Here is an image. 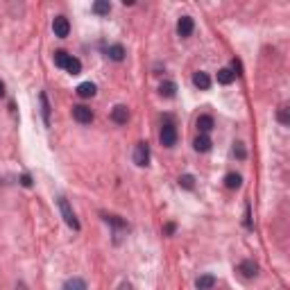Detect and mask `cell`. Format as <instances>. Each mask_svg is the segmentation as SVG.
I'll return each mask as SVG.
<instances>
[{"mask_svg":"<svg viewBox=\"0 0 290 290\" xmlns=\"http://www.w3.org/2000/svg\"><path fill=\"white\" fill-rule=\"evenodd\" d=\"M107 54H109V59H111V61H123L127 53H125V48L120 46V43H113V46H109Z\"/></svg>","mask_w":290,"mask_h":290,"instance_id":"cell-13","label":"cell"},{"mask_svg":"<svg viewBox=\"0 0 290 290\" xmlns=\"http://www.w3.org/2000/svg\"><path fill=\"white\" fill-rule=\"evenodd\" d=\"M240 184H243V177L238 175V172H229L225 177V186L229 190H236V188H240Z\"/></svg>","mask_w":290,"mask_h":290,"instance_id":"cell-16","label":"cell"},{"mask_svg":"<svg viewBox=\"0 0 290 290\" xmlns=\"http://www.w3.org/2000/svg\"><path fill=\"white\" fill-rule=\"evenodd\" d=\"M234 79H236V75H234L229 68H220L218 71V82L220 84H231Z\"/></svg>","mask_w":290,"mask_h":290,"instance_id":"cell-20","label":"cell"},{"mask_svg":"<svg viewBox=\"0 0 290 290\" xmlns=\"http://www.w3.org/2000/svg\"><path fill=\"white\" fill-rule=\"evenodd\" d=\"M53 32H54V36L66 39V36H68V32H71V23H68V18H66V16H54Z\"/></svg>","mask_w":290,"mask_h":290,"instance_id":"cell-4","label":"cell"},{"mask_svg":"<svg viewBox=\"0 0 290 290\" xmlns=\"http://www.w3.org/2000/svg\"><path fill=\"white\" fill-rule=\"evenodd\" d=\"M197 130H200V134H209V132L213 130V118H211L209 113L200 116V118H197Z\"/></svg>","mask_w":290,"mask_h":290,"instance_id":"cell-11","label":"cell"},{"mask_svg":"<svg viewBox=\"0 0 290 290\" xmlns=\"http://www.w3.org/2000/svg\"><path fill=\"white\" fill-rule=\"evenodd\" d=\"M193 30H195V21L190 16H182L177 23V34L182 36V39H186V36L193 34Z\"/></svg>","mask_w":290,"mask_h":290,"instance_id":"cell-6","label":"cell"},{"mask_svg":"<svg viewBox=\"0 0 290 290\" xmlns=\"http://www.w3.org/2000/svg\"><path fill=\"white\" fill-rule=\"evenodd\" d=\"M159 138H161V145H163V148H172V145L177 143V130H175V125L172 123L163 125V127H161Z\"/></svg>","mask_w":290,"mask_h":290,"instance_id":"cell-2","label":"cell"},{"mask_svg":"<svg viewBox=\"0 0 290 290\" xmlns=\"http://www.w3.org/2000/svg\"><path fill=\"white\" fill-rule=\"evenodd\" d=\"M193 148H195V152H209L211 150V138L207 134H200L195 138V143H193Z\"/></svg>","mask_w":290,"mask_h":290,"instance_id":"cell-14","label":"cell"},{"mask_svg":"<svg viewBox=\"0 0 290 290\" xmlns=\"http://www.w3.org/2000/svg\"><path fill=\"white\" fill-rule=\"evenodd\" d=\"M111 12V2L109 0H98V2H93V14H98V16H105V14Z\"/></svg>","mask_w":290,"mask_h":290,"instance_id":"cell-18","label":"cell"},{"mask_svg":"<svg viewBox=\"0 0 290 290\" xmlns=\"http://www.w3.org/2000/svg\"><path fill=\"white\" fill-rule=\"evenodd\" d=\"M134 163L141 168H145L150 163V145L148 143H136V148H134Z\"/></svg>","mask_w":290,"mask_h":290,"instance_id":"cell-3","label":"cell"},{"mask_svg":"<svg viewBox=\"0 0 290 290\" xmlns=\"http://www.w3.org/2000/svg\"><path fill=\"white\" fill-rule=\"evenodd\" d=\"M39 98H41V113H43V120H46V125H50V105H48V95L41 93Z\"/></svg>","mask_w":290,"mask_h":290,"instance_id":"cell-21","label":"cell"},{"mask_svg":"<svg viewBox=\"0 0 290 290\" xmlns=\"http://www.w3.org/2000/svg\"><path fill=\"white\" fill-rule=\"evenodd\" d=\"M195 286H197V290H211L215 286V277L213 274H202V277H197Z\"/></svg>","mask_w":290,"mask_h":290,"instance_id":"cell-12","label":"cell"},{"mask_svg":"<svg viewBox=\"0 0 290 290\" xmlns=\"http://www.w3.org/2000/svg\"><path fill=\"white\" fill-rule=\"evenodd\" d=\"M95 91L98 89H95L93 82H82L79 86H77V95H79V98H93Z\"/></svg>","mask_w":290,"mask_h":290,"instance_id":"cell-15","label":"cell"},{"mask_svg":"<svg viewBox=\"0 0 290 290\" xmlns=\"http://www.w3.org/2000/svg\"><path fill=\"white\" fill-rule=\"evenodd\" d=\"M159 93L163 95V98H175V93H177V84L175 82H163L159 86Z\"/></svg>","mask_w":290,"mask_h":290,"instance_id":"cell-19","label":"cell"},{"mask_svg":"<svg viewBox=\"0 0 290 290\" xmlns=\"http://www.w3.org/2000/svg\"><path fill=\"white\" fill-rule=\"evenodd\" d=\"M111 120L118 125H125L130 120V109L125 107V105H116V107L111 109Z\"/></svg>","mask_w":290,"mask_h":290,"instance_id":"cell-7","label":"cell"},{"mask_svg":"<svg viewBox=\"0 0 290 290\" xmlns=\"http://www.w3.org/2000/svg\"><path fill=\"white\" fill-rule=\"evenodd\" d=\"M21 184H23V186H27V188H30V186H32V179L27 177V175H23V177H21Z\"/></svg>","mask_w":290,"mask_h":290,"instance_id":"cell-26","label":"cell"},{"mask_svg":"<svg viewBox=\"0 0 290 290\" xmlns=\"http://www.w3.org/2000/svg\"><path fill=\"white\" fill-rule=\"evenodd\" d=\"M57 204H59V211H61V218H64V222L71 229H75V231H79V220H77V215H75V211L71 209V204H68V200L66 197H57Z\"/></svg>","mask_w":290,"mask_h":290,"instance_id":"cell-1","label":"cell"},{"mask_svg":"<svg viewBox=\"0 0 290 290\" xmlns=\"http://www.w3.org/2000/svg\"><path fill=\"white\" fill-rule=\"evenodd\" d=\"M234 157L236 159H240V161H245L247 159V150H245V143H234Z\"/></svg>","mask_w":290,"mask_h":290,"instance_id":"cell-22","label":"cell"},{"mask_svg":"<svg viewBox=\"0 0 290 290\" xmlns=\"http://www.w3.org/2000/svg\"><path fill=\"white\" fill-rule=\"evenodd\" d=\"M116 290H132V284H127V281H123V284H120Z\"/></svg>","mask_w":290,"mask_h":290,"instance_id":"cell-27","label":"cell"},{"mask_svg":"<svg viewBox=\"0 0 290 290\" xmlns=\"http://www.w3.org/2000/svg\"><path fill=\"white\" fill-rule=\"evenodd\" d=\"M64 71H68L71 75H79L82 73V61L77 59V57H73V54H68V59L64 64Z\"/></svg>","mask_w":290,"mask_h":290,"instance_id":"cell-10","label":"cell"},{"mask_svg":"<svg viewBox=\"0 0 290 290\" xmlns=\"http://www.w3.org/2000/svg\"><path fill=\"white\" fill-rule=\"evenodd\" d=\"M193 84H195L197 89L207 91V89H211V77H209V73H204V71H197L195 75H193Z\"/></svg>","mask_w":290,"mask_h":290,"instance_id":"cell-9","label":"cell"},{"mask_svg":"<svg viewBox=\"0 0 290 290\" xmlns=\"http://www.w3.org/2000/svg\"><path fill=\"white\" fill-rule=\"evenodd\" d=\"M73 118L82 125H89L93 120V111L86 105H77V107H73Z\"/></svg>","mask_w":290,"mask_h":290,"instance_id":"cell-5","label":"cell"},{"mask_svg":"<svg viewBox=\"0 0 290 290\" xmlns=\"http://www.w3.org/2000/svg\"><path fill=\"white\" fill-rule=\"evenodd\" d=\"M2 95H5V84L0 82V98H2Z\"/></svg>","mask_w":290,"mask_h":290,"instance_id":"cell-28","label":"cell"},{"mask_svg":"<svg viewBox=\"0 0 290 290\" xmlns=\"http://www.w3.org/2000/svg\"><path fill=\"white\" fill-rule=\"evenodd\" d=\"M238 272L243 274L245 279H252V277H256V272H259V265H256L254 261H243V263L238 265Z\"/></svg>","mask_w":290,"mask_h":290,"instance_id":"cell-8","label":"cell"},{"mask_svg":"<svg viewBox=\"0 0 290 290\" xmlns=\"http://www.w3.org/2000/svg\"><path fill=\"white\" fill-rule=\"evenodd\" d=\"M54 66H59V68H64V64H66V59H68V54L64 53V50H57V53H54Z\"/></svg>","mask_w":290,"mask_h":290,"instance_id":"cell-24","label":"cell"},{"mask_svg":"<svg viewBox=\"0 0 290 290\" xmlns=\"http://www.w3.org/2000/svg\"><path fill=\"white\" fill-rule=\"evenodd\" d=\"M279 120H281L284 125H288V123H290V118H288V109H281V111H279Z\"/></svg>","mask_w":290,"mask_h":290,"instance_id":"cell-25","label":"cell"},{"mask_svg":"<svg viewBox=\"0 0 290 290\" xmlns=\"http://www.w3.org/2000/svg\"><path fill=\"white\" fill-rule=\"evenodd\" d=\"M179 186H182V188H186V190L193 188V186H195V179H193V175H182V177H179Z\"/></svg>","mask_w":290,"mask_h":290,"instance_id":"cell-23","label":"cell"},{"mask_svg":"<svg viewBox=\"0 0 290 290\" xmlns=\"http://www.w3.org/2000/svg\"><path fill=\"white\" fill-rule=\"evenodd\" d=\"M64 290H89V288H86V281H84V279L73 277L64 284Z\"/></svg>","mask_w":290,"mask_h":290,"instance_id":"cell-17","label":"cell"}]
</instances>
